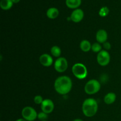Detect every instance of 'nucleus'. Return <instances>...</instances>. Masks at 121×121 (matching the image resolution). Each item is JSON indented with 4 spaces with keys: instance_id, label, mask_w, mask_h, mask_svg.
<instances>
[{
    "instance_id": "1",
    "label": "nucleus",
    "mask_w": 121,
    "mask_h": 121,
    "mask_svg": "<svg viewBox=\"0 0 121 121\" xmlns=\"http://www.w3.org/2000/svg\"><path fill=\"white\" fill-rule=\"evenodd\" d=\"M72 88V81L66 76H62L57 78L54 82V89L59 94L66 95L69 93Z\"/></svg>"
},
{
    "instance_id": "2",
    "label": "nucleus",
    "mask_w": 121,
    "mask_h": 121,
    "mask_svg": "<svg viewBox=\"0 0 121 121\" xmlns=\"http://www.w3.org/2000/svg\"><path fill=\"white\" fill-rule=\"evenodd\" d=\"M98 105L95 99L93 98L86 99L82 105V111L83 114L87 117H92L98 112Z\"/></svg>"
},
{
    "instance_id": "3",
    "label": "nucleus",
    "mask_w": 121,
    "mask_h": 121,
    "mask_svg": "<svg viewBox=\"0 0 121 121\" xmlns=\"http://www.w3.org/2000/svg\"><path fill=\"white\" fill-rule=\"evenodd\" d=\"M72 72L74 76L79 79H83L87 77V70L86 66L82 63H76L72 67Z\"/></svg>"
},
{
    "instance_id": "4",
    "label": "nucleus",
    "mask_w": 121,
    "mask_h": 121,
    "mask_svg": "<svg viewBox=\"0 0 121 121\" xmlns=\"http://www.w3.org/2000/svg\"><path fill=\"white\" fill-rule=\"evenodd\" d=\"M100 89V84L95 79H92L87 82L85 86V91L87 94L93 95L98 93Z\"/></svg>"
},
{
    "instance_id": "5",
    "label": "nucleus",
    "mask_w": 121,
    "mask_h": 121,
    "mask_svg": "<svg viewBox=\"0 0 121 121\" xmlns=\"http://www.w3.org/2000/svg\"><path fill=\"white\" fill-rule=\"evenodd\" d=\"M22 118L27 121H34L37 119L38 114L36 111L31 106L24 108L21 112Z\"/></svg>"
},
{
    "instance_id": "6",
    "label": "nucleus",
    "mask_w": 121,
    "mask_h": 121,
    "mask_svg": "<svg viewBox=\"0 0 121 121\" xmlns=\"http://www.w3.org/2000/svg\"><path fill=\"white\" fill-rule=\"evenodd\" d=\"M111 57L106 50H102L98 53L97 56V61L98 64L102 66H106L109 63Z\"/></svg>"
},
{
    "instance_id": "7",
    "label": "nucleus",
    "mask_w": 121,
    "mask_h": 121,
    "mask_svg": "<svg viewBox=\"0 0 121 121\" xmlns=\"http://www.w3.org/2000/svg\"><path fill=\"white\" fill-rule=\"evenodd\" d=\"M68 67V63L65 57H59L54 63V69L59 73L65 72Z\"/></svg>"
},
{
    "instance_id": "8",
    "label": "nucleus",
    "mask_w": 121,
    "mask_h": 121,
    "mask_svg": "<svg viewBox=\"0 0 121 121\" xmlns=\"http://www.w3.org/2000/svg\"><path fill=\"white\" fill-rule=\"evenodd\" d=\"M54 108V105L53 102L49 99H46L43 100L41 104V109L42 112L49 114L52 113Z\"/></svg>"
},
{
    "instance_id": "9",
    "label": "nucleus",
    "mask_w": 121,
    "mask_h": 121,
    "mask_svg": "<svg viewBox=\"0 0 121 121\" xmlns=\"http://www.w3.org/2000/svg\"><path fill=\"white\" fill-rule=\"evenodd\" d=\"M84 17V12L82 9L77 8L74 9L70 15V19L74 22H79Z\"/></svg>"
},
{
    "instance_id": "10",
    "label": "nucleus",
    "mask_w": 121,
    "mask_h": 121,
    "mask_svg": "<svg viewBox=\"0 0 121 121\" xmlns=\"http://www.w3.org/2000/svg\"><path fill=\"white\" fill-rule=\"evenodd\" d=\"M40 62L41 65L45 67H50L53 63V58L51 56L47 54H43L40 56Z\"/></svg>"
},
{
    "instance_id": "11",
    "label": "nucleus",
    "mask_w": 121,
    "mask_h": 121,
    "mask_svg": "<svg viewBox=\"0 0 121 121\" xmlns=\"http://www.w3.org/2000/svg\"><path fill=\"white\" fill-rule=\"evenodd\" d=\"M96 40L99 43H104L106 42L108 39V33L104 30H100L98 31L96 35Z\"/></svg>"
},
{
    "instance_id": "12",
    "label": "nucleus",
    "mask_w": 121,
    "mask_h": 121,
    "mask_svg": "<svg viewBox=\"0 0 121 121\" xmlns=\"http://www.w3.org/2000/svg\"><path fill=\"white\" fill-rule=\"evenodd\" d=\"M59 14V11L55 7H52L47 9L46 15L50 19H55L58 17Z\"/></svg>"
},
{
    "instance_id": "13",
    "label": "nucleus",
    "mask_w": 121,
    "mask_h": 121,
    "mask_svg": "<svg viewBox=\"0 0 121 121\" xmlns=\"http://www.w3.org/2000/svg\"><path fill=\"white\" fill-rule=\"evenodd\" d=\"M82 4V0H66V4L70 9H77Z\"/></svg>"
},
{
    "instance_id": "14",
    "label": "nucleus",
    "mask_w": 121,
    "mask_h": 121,
    "mask_svg": "<svg viewBox=\"0 0 121 121\" xmlns=\"http://www.w3.org/2000/svg\"><path fill=\"white\" fill-rule=\"evenodd\" d=\"M116 98H117V96H116L115 93H113V92H110L105 95V98H104V102L107 105H111L115 102Z\"/></svg>"
},
{
    "instance_id": "15",
    "label": "nucleus",
    "mask_w": 121,
    "mask_h": 121,
    "mask_svg": "<svg viewBox=\"0 0 121 121\" xmlns=\"http://www.w3.org/2000/svg\"><path fill=\"white\" fill-rule=\"evenodd\" d=\"M13 4L14 3L11 0H1L0 2V7L3 10H8L11 8Z\"/></svg>"
},
{
    "instance_id": "16",
    "label": "nucleus",
    "mask_w": 121,
    "mask_h": 121,
    "mask_svg": "<svg viewBox=\"0 0 121 121\" xmlns=\"http://www.w3.org/2000/svg\"><path fill=\"white\" fill-rule=\"evenodd\" d=\"M80 49L84 52H88L92 48V45L88 40H84L81 41L80 44Z\"/></svg>"
},
{
    "instance_id": "17",
    "label": "nucleus",
    "mask_w": 121,
    "mask_h": 121,
    "mask_svg": "<svg viewBox=\"0 0 121 121\" xmlns=\"http://www.w3.org/2000/svg\"><path fill=\"white\" fill-rule=\"evenodd\" d=\"M51 54L55 57H60L61 54V50L59 47L57 46H54L51 48Z\"/></svg>"
},
{
    "instance_id": "18",
    "label": "nucleus",
    "mask_w": 121,
    "mask_h": 121,
    "mask_svg": "<svg viewBox=\"0 0 121 121\" xmlns=\"http://www.w3.org/2000/svg\"><path fill=\"white\" fill-rule=\"evenodd\" d=\"M109 13V9L107 7H103L99 10V14L101 17H106Z\"/></svg>"
},
{
    "instance_id": "19",
    "label": "nucleus",
    "mask_w": 121,
    "mask_h": 121,
    "mask_svg": "<svg viewBox=\"0 0 121 121\" xmlns=\"http://www.w3.org/2000/svg\"><path fill=\"white\" fill-rule=\"evenodd\" d=\"M92 50L95 53H99L102 51V47L99 43H95L92 45Z\"/></svg>"
},
{
    "instance_id": "20",
    "label": "nucleus",
    "mask_w": 121,
    "mask_h": 121,
    "mask_svg": "<svg viewBox=\"0 0 121 121\" xmlns=\"http://www.w3.org/2000/svg\"><path fill=\"white\" fill-rule=\"evenodd\" d=\"M37 118L38 119H40L41 121H46L47 119V118H48V114H47V113H44L43 112H41L38 114Z\"/></svg>"
},
{
    "instance_id": "21",
    "label": "nucleus",
    "mask_w": 121,
    "mask_h": 121,
    "mask_svg": "<svg viewBox=\"0 0 121 121\" xmlns=\"http://www.w3.org/2000/svg\"><path fill=\"white\" fill-rule=\"evenodd\" d=\"M43 97L40 95L35 96L34 98V102H35V104H37V105H39V104L41 105V104H42L43 102Z\"/></svg>"
},
{
    "instance_id": "22",
    "label": "nucleus",
    "mask_w": 121,
    "mask_h": 121,
    "mask_svg": "<svg viewBox=\"0 0 121 121\" xmlns=\"http://www.w3.org/2000/svg\"><path fill=\"white\" fill-rule=\"evenodd\" d=\"M104 47L106 50H109L111 48V45L109 42H105L104 43Z\"/></svg>"
},
{
    "instance_id": "23",
    "label": "nucleus",
    "mask_w": 121,
    "mask_h": 121,
    "mask_svg": "<svg viewBox=\"0 0 121 121\" xmlns=\"http://www.w3.org/2000/svg\"><path fill=\"white\" fill-rule=\"evenodd\" d=\"M11 1H13V3H14V4H17V3H18L19 2H20V0H11Z\"/></svg>"
},
{
    "instance_id": "24",
    "label": "nucleus",
    "mask_w": 121,
    "mask_h": 121,
    "mask_svg": "<svg viewBox=\"0 0 121 121\" xmlns=\"http://www.w3.org/2000/svg\"><path fill=\"white\" fill-rule=\"evenodd\" d=\"M15 121H27L25 120V119H23V118H20V119H17V120Z\"/></svg>"
},
{
    "instance_id": "25",
    "label": "nucleus",
    "mask_w": 121,
    "mask_h": 121,
    "mask_svg": "<svg viewBox=\"0 0 121 121\" xmlns=\"http://www.w3.org/2000/svg\"><path fill=\"white\" fill-rule=\"evenodd\" d=\"M73 121H83L81 119H74V120H73Z\"/></svg>"
},
{
    "instance_id": "26",
    "label": "nucleus",
    "mask_w": 121,
    "mask_h": 121,
    "mask_svg": "<svg viewBox=\"0 0 121 121\" xmlns=\"http://www.w3.org/2000/svg\"></svg>"
}]
</instances>
